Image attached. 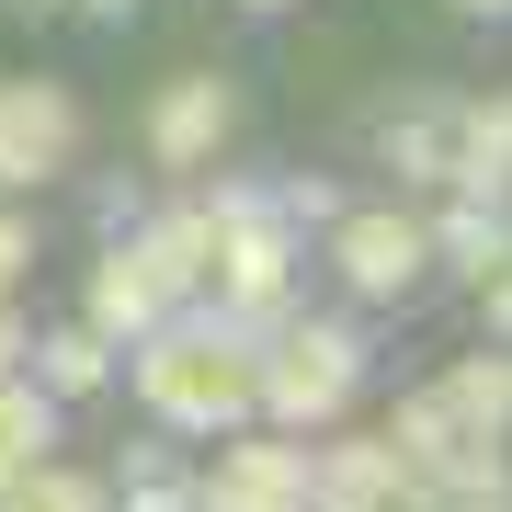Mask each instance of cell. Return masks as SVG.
Segmentation results:
<instances>
[{
    "mask_svg": "<svg viewBox=\"0 0 512 512\" xmlns=\"http://www.w3.org/2000/svg\"><path fill=\"white\" fill-rule=\"evenodd\" d=\"M251 342L262 330L251 319H228V308H171V319H148L137 330V399L160 433H239L251 421Z\"/></svg>",
    "mask_w": 512,
    "mask_h": 512,
    "instance_id": "obj_1",
    "label": "cell"
},
{
    "mask_svg": "<svg viewBox=\"0 0 512 512\" xmlns=\"http://www.w3.org/2000/svg\"><path fill=\"white\" fill-rule=\"evenodd\" d=\"M353 387H365V342H353L342 319H262V342H251V410L274 421V433L342 421Z\"/></svg>",
    "mask_w": 512,
    "mask_h": 512,
    "instance_id": "obj_2",
    "label": "cell"
},
{
    "mask_svg": "<svg viewBox=\"0 0 512 512\" xmlns=\"http://www.w3.org/2000/svg\"><path fill=\"white\" fill-rule=\"evenodd\" d=\"M205 228H217V262H205V285H217L228 319H285L296 296V217L274 194H205Z\"/></svg>",
    "mask_w": 512,
    "mask_h": 512,
    "instance_id": "obj_3",
    "label": "cell"
},
{
    "mask_svg": "<svg viewBox=\"0 0 512 512\" xmlns=\"http://www.w3.org/2000/svg\"><path fill=\"white\" fill-rule=\"evenodd\" d=\"M512 433V353H467V365H444L421 399L399 410V456H410V478L421 467H444V456H478V444H501Z\"/></svg>",
    "mask_w": 512,
    "mask_h": 512,
    "instance_id": "obj_4",
    "label": "cell"
},
{
    "mask_svg": "<svg viewBox=\"0 0 512 512\" xmlns=\"http://www.w3.org/2000/svg\"><path fill=\"white\" fill-rule=\"evenodd\" d=\"M421 262H433V228H421L410 205H353V217H330V274L365 296V308H399L421 285Z\"/></svg>",
    "mask_w": 512,
    "mask_h": 512,
    "instance_id": "obj_5",
    "label": "cell"
},
{
    "mask_svg": "<svg viewBox=\"0 0 512 512\" xmlns=\"http://www.w3.org/2000/svg\"><path fill=\"white\" fill-rule=\"evenodd\" d=\"M69 148H80V103L57 80H0V194L69 171Z\"/></svg>",
    "mask_w": 512,
    "mask_h": 512,
    "instance_id": "obj_6",
    "label": "cell"
},
{
    "mask_svg": "<svg viewBox=\"0 0 512 512\" xmlns=\"http://www.w3.org/2000/svg\"><path fill=\"white\" fill-rule=\"evenodd\" d=\"M194 501H217V512H296V501H308V444H296V433L228 444V456L194 478Z\"/></svg>",
    "mask_w": 512,
    "mask_h": 512,
    "instance_id": "obj_7",
    "label": "cell"
},
{
    "mask_svg": "<svg viewBox=\"0 0 512 512\" xmlns=\"http://www.w3.org/2000/svg\"><path fill=\"white\" fill-rule=\"evenodd\" d=\"M228 137V80H171L160 103H148V160L160 171H205Z\"/></svg>",
    "mask_w": 512,
    "mask_h": 512,
    "instance_id": "obj_8",
    "label": "cell"
},
{
    "mask_svg": "<svg viewBox=\"0 0 512 512\" xmlns=\"http://www.w3.org/2000/svg\"><path fill=\"white\" fill-rule=\"evenodd\" d=\"M444 183L456 194H512V103H456L444 114Z\"/></svg>",
    "mask_w": 512,
    "mask_h": 512,
    "instance_id": "obj_9",
    "label": "cell"
},
{
    "mask_svg": "<svg viewBox=\"0 0 512 512\" xmlns=\"http://www.w3.org/2000/svg\"><path fill=\"white\" fill-rule=\"evenodd\" d=\"M80 308H92L103 342H137L148 319H171V296H160V274H148L137 239H126V251H103V262H92V296H80Z\"/></svg>",
    "mask_w": 512,
    "mask_h": 512,
    "instance_id": "obj_10",
    "label": "cell"
},
{
    "mask_svg": "<svg viewBox=\"0 0 512 512\" xmlns=\"http://www.w3.org/2000/svg\"><path fill=\"white\" fill-rule=\"evenodd\" d=\"M308 501H342V512L410 501V456H399V444H342V456H308Z\"/></svg>",
    "mask_w": 512,
    "mask_h": 512,
    "instance_id": "obj_11",
    "label": "cell"
},
{
    "mask_svg": "<svg viewBox=\"0 0 512 512\" xmlns=\"http://www.w3.org/2000/svg\"><path fill=\"white\" fill-rule=\"evenodd\" d=\"M137 262L160 274V296L183 308V296H205V262H217V228H205V205H183V217L137 228Z\"/></svg>",
    "mask_w": 512,
    "mask_h": 512,
    "instance_id": "obj_12",
    "label": "cell"
},
{
    "mask_svg": "<svg viewBox=\"0 0 512 512\" xmlns=\"http://www.w3.org/2000/svg\"><path fill=\"white\" fill-rule=\"evenodd\" d=\"M433 251L456 262L467 285H490L501 262H512V217H501V194H456V217L433 228Z\"/></svg>",
    "mask_w": 512,
    "mask_h": 512,
    "instance_id": "obj_13",
    "label": "cell"
},
{
    "mask_svg": "<svg viewBox=\"0 0 512 512\" xmlns=\"http://www.w3.org/2000/svg\"><path fill=\"white\" fill-rule=\"evenodd\" d=\"M46 444H57V399H46V387H23V365H12V376H0V490H12Z\"/></svg>",
    "mask_w": 512,
    "mask_h": 512,
    "instance_id": "obj_14",
    "label": "cell"
},
{
    "mask_svg": "<svg viewBox=\"0 0 512 512\" xmlns=\"http://www.w3.org/2000/svg\"><path fill=\"white\" fill-rule=\"evenodd\" d=\"M410 501H456V512H501V501H512V467H501V444H478V456H444V467H421V478H410Z\"/></svg>",
    "mask_w": 512,
    "mask_h": 512,
    "instance_id": "obj_15",
    "label": "cell"
},
{
    "mask_svg": "<svg viewBox=\"0 0 512 512\" xmlns=\"http://www.w3.org/2000/svg\"><path fill=\"white\" fill-rule=\"evenodd\" d=\"M35 376H46V399H92V387L114 376V342H103L92 319H80V330H57V342L35 353Z\"/></svg>",
    "mask_w": 512,
    "mask_h": 512,
    "instance_id": "obj_16",
    "label": "cell"
},
{
    "mask_svg": "<svg viewBox=\"0 0 512 512\" xmlns=\"http://www.w3.org/2000/svg\"><path fill=\"white\" fill-rule=\"evenodd\" d=\"M0 501H23V512H92L103 490H92V478H69V467H46V456H35V467L12 478V490H0Z\"/></svg>",
    "mask_w": 512,
    "mask_h": 512,
    "instance_id": "obj_17",
    "label": "cell"
},
{
    "mask_svg": "<svg viewBox=\"0 0 512 512\" xmlns=\"http://www.w3.org/2000/svg\"><path fill=\"white\" fill-rule=\"evenodd\" d=\"M387 160H399L410 183H444V114H410V126H387Z\"/></svg>",
    "mask_w": 512,
    "mask_h": 512,
    "instance_id": "obj_18",
    "label": "cell"
},
{
    "mask_svg": "<svg viewBox=\"0 0 512 512\" xmlns=\"http://www.w3.org/2000/svg\"><path fill=\"white\" fill-rule=\"evenodd\" d=\"M23 262H35V228H23V217H0V296L23 285Z\"/></svg>",
    "mask_w": 512,
    "mask_h": 512,
    "instance_id": "obj_19",
    "label": "cell"
},
{
    "mask_svg": "<svg viewBox=\"0 0 512 512\" xmlns=\"http://www.w3.org/2000/svg\"><path fill=\"white\" fill-rule=\"evenodd\" d=\"M478 296H490V330H501V342H512V262H501V274L478 285Z\"/></svg>",
    "mask_w": 512,
    "mask_h": 512,
    "instance_id": "obj_20",
    "label": "cell"
},
{
    "mask_svg": "<svg viewBox=\"0 0 512 512\" xmlns=\"http://www.w3.org/2000/svg\"><path fill=\"white\" fill-rule=\"evenodd\" d=\"M23 365V330H12V308H0V376H12Z\"/></svg>",
    "mask_w": 512,
    "mask_h": 512,
    "instance_id": "obj_21",
    "label": "cell"
},
{
    "mask_svg": "<svg viewBox=\"0 0 512 512\" xmlns=\"http://www.w3.org/2000/svg\"><path fill=\"white\" fill-rule=\"evenodd\" d=\"M69 12H103V23H126V12H137V0H69Z\"/></svg>",
    "mask_w": 512,
    "mask_h": 512,
    "instance_id": "obj_22",
    "label": "cell"
},
{
    "mask_svg": "<svg viewBox=\"0 0 512 512\" xmlns=\"http://www.w3.org/2000/svg\"><path fill=\"white\" fill-rule=\"evenodd\" d=\"M456 12H512V0H456Z\"/></svg>",
    "mask_w": 512,
    "mask_h": 512,
    "instance_id": "obj_23",
    "label": "cell"
},
{
    "mask_svg": "<svg viewBox=\"0 0 512 512\" xmlns=\"http://www.w3.org/2000/svg\"><path fill=\"white\" fill-rule=\"evenodd\" d=\"M239 12H285V0H239Z\"/></svg>",
    "mask_w": 512,
    "mask_h": 512,
    "instance_id": "obj_24",
    "label": "cell"
},
{
    "mask_svg": "<svg viewBox=\"0 0 512 512\" xmlns=\"http://www.w3.org/2000/svg\"><path fill=\"white\" fill-rule=\"evenodd\" d=\"M46 12H69V0H46Z\"/></svg>",
    "mask_w": 512,
    "mask_h": 512,
    "instance_id": "obj_25",
    "label": "cell"
}]
</instances>
